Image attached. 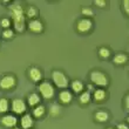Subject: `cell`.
Instances as JSON below:
<instances>
[{
  "instance_id": "34",
  "label": "cell",
  "mask_w": 129,
  "mask_h": 129,
  "mask_svg": "<svg viewBox=\"0 0 129 129\" xmlns=\"http://www.w3.org/2000/svg\"><path fill=\"white\" fill-rule=\"evenodd\" d=\"M1 33H3V32H1V27H0V35H1Z\"/></svg>"
},
{
  "instance_id": "31",
  "label": "cell",
  "mask_w": 129,
  "mask_h": 129,
  "mask_svg": "<svg viewBox=\"0 0 129 129\" xmlns=\"http://www.w3.org/2000/svg\"><path fill=\"white\" fill-rule=\"evenodd\" d=\"M127 124H128V126H129V115L127 116Z\"/></svg>"
},
{
  "instance_id": "21",
  "label": "cell",
  "mask_w": 129,
  "mask_h": 129,
  "mask_svg": "<svg viewBox=\"0 0 129 129\" xmlns=\"http://www.w3.org/2000/svg\"><path fill=\"white\" fill-rule=\"evenodd\" d=\"M11 108V105H10V101L7 100L6 98H1L0 99V114H8V110Z\"/></svg>"
},
{
  "instance_id": "1",
  "label": "cell",
  "mask_w": 129,
  "mask_h": 129,
  "mask_svg": "<svg viewBox=\"0 0 129 129\" xmlns=\"http://www.w3.org/2000/svg\"><path fill=\"white\" fill-rule=\"evenodd\" d=\"M8 12L11 15V20L13 24L14 31L18 33H22L26 28V15L25 10L20 4H11L8 6Z\"/></svg>"
},
{
  "instance_id": "32",
  "label": "cell",
  "mask_w": 129,
  "mask_h": 129,
  "mask_svg": "<svg viewBox=\"0 0 129 129\" xmlns=\"http://www.w3.org/2000/svg\"><path fill=\"white\" fill-rule=\"evenodd\" d=\"M107 129H116V128H112V127H109V128H107Z\"/></svg>"
},
{
  "instance_id": "6",
  "label": "cell",
  "mask_w": 129,
  "mask_h": 129,
  "mask_svg": "<svg viewBox=\"0 0 129 129\" xmlns=\"http://www.w3.org/2000/svg\"><path fill=\"white\" fill-rule=\"evenodd\" d=\"M17 85V79L12 74H6L0 78V89L3 90H11Z\"/></svg>"
},
{
  "instance_id": "2",
  "label": "cell",
  "mask_w": 129,
  "mask_h": 129,
  "mask_svg": "<svg viewBox=\"0 0 129 129\" xmlns=\"http://www.w3.org/2000/svg\"><path fill=\"white\" fill-rule=\"evenodd\" d=\"M38 90L40 96L45 100H52L55 96V86L48 80H44L38 83Z\"/></svg>"
},
{
  "instance_id": "23",
  "label": "cell",
  "mask_w": 129,
  "mask_h": 129,
  "mask_svg": "<svg viewBox=\"0 0 129 129\" xmlns=\"http://www.w3.org/2000/svg\"><path fill=\"white\" fill-rule=\"evenodd\" d=\"M81 13L83 15V18H89L90 19V17H94V11H93L92 7H89V6L83 7L81 10Z\"/></svg>"
},
{
  "instance_id": "28",
  "label": "cell",
  "mask_w": 129,
  "mask_h": 129,
  "mask_svg": "<svg viewBox=\"0 0 129 129\" xmlns=\"http://www.w3.org/2000/svg\"><path fill=\"white\" fill-rule=\"evenodd\" d=\"M122 8L124 11V13L129 17V0H123L122 1Z\"/></svg>"
},
{
  "instance_id": "12",
  "label": "cell",
  "mask_w": 129,
  "mask_h": 129,
  "mask_svg": "<svg viewBox=\"0 0 129 129\" xmlns=\"http://www.w3.org/2000/svg\"><path fill=\"white\" fill-rule=\"evenodd\" d=\"M59 101L62 105H69L73 101V93L68 89H62L59 93Z\"/></svg>"
},
{
  "instance_id": "8",
  "label": "cell",
  "mask_w": 129,
  "mask_h": 129,
  "mask_svg": "<svg viewBox=\"0 0 129 129\" xmlns=\"http://www.w3.org/2000/svg\"><path fill=\"white\" fill-rule=\"evenodd\" d=\"M0 124L5 128H15L18 124V117L13 114H5L0 117Z\"/></svg>"
},
{
  "instance_id": "29",
  "label": "cell",
  "mask_w": 129,
  "mask_h": 129,
  "mask_svg": "<svg viewBox=\"0 0 129 129\" xmlns=\"http://www.w3.org/2000/svg\"><path fill=\"white\" fill-rule=\"evenodd\" d=\"M124 108L129 113V93L126 95V98H124Z\"/></svg>"
},
{
  "instance_id": "17",
  "label": "cell",
  "mask_w": 129,
  "mask_h": 129,
  "mask_svg": "<svg viewBox=\"0 0 129 129\" xmlns=\"http://www.w3.org/2000/svg\"><path fill=\"white\" fill-rule=\"evenodd\" d=\"M71 88H72V93H74V94H81L83 92V88H85V85L82 83V81L80 80H74V81H72L71 85Z\"/></svg>"
},
{
  "instance_id": "10",
  "label": "cell",
  "mask_w": 129,
  "mask_h": 129,
  "mask_svg": "<svg viewBox=\"0 0 129 129\" xmlns=\"http://www.w3.org/2000/svg\"><path fill=\"white\" fill-rule=\"evenodd\" d=\"M28 31L35 34H40L44 31V24L40 19H33V20H28L27 24Z\"/></svg>"
},
{
  "instance_id": "15",
  "label": "cell",
  "mask_w": 129,
  "mask_h": 129,
  "mask_svg": "<svg viewBox=\"0 0 129 129\" xmlns=\"http://www.w3.org/2000/svg\"><path fill=\"white\" fill-rule=\"evenodd\" d=\"M93 99L95 102H103L107 99V92L105 88H96L93 92Z\"/></svg>"
},
{
  "instance_id": "14",
  "label": "cell",
  "mask_w": 129,
  "mask_h": 129,
  "mask_svg": "<svg viewBox=\"0 0 129 129\" xmlns=\"http://www.w3.org/2000/svg\"><path fill=\"white\" fill-rule=\"evenodd\" d=\"M40 102H41V96L39 93H31V94L28 95L27 105L29 106V107L34 108V107H37V106L40 105Z\"/></svg>"
},
{
  "instance_id": "27",
  "label": "cell",
  "mask_w": 129,
  "mask_h": 129,
  "mask_svg": "<svg viewBox=\"0 0 129 129\" xmlns=\"http://www.w3.org/2000/svg\"><path fill=\"white\" fill-rule=\"evenodd\" d=\"M94 5L99 8H105L107 6V1L106 0H94Z\"/></svg>"
},
{
  "instance_id": "9",
  "label": "cell",
  "mask_w": 129,
  "mask_h": 129,
  "mask_svg": "<svg viewBox=\"0 0 129 129\" xmlns=\"http://www.w3.org/2000/svg\"><path fill=\"white\" fill-rule=\"evenodd\" d=\"M27 75L29 80L34 83H40L42 81V72L39 67L37 66H32L27 69Z\"/></svg>"
},
{
  "instance_id": "4",
  "label": "cell",
  "mask_w": 129,
  "mask_h": 129,
  "mask_svg": "<svg viewBox=\"0 0 129 129\" xmlns=\"http://www.w3.org/2000/svg\"><path fill=\"white\" fill-rule=\"evenodd\" d=\"M52 82L53 85L59 89H67L69 87V79L63 72L59 71V69H54L52 72Z\"/></svg>"
},
{
  "instance_id": "25",
  "label": "cell",
  "mask_w": 129,
  "mask_h": 129,
  "mask_svg": "<svg viewBox=\"0 0 129 129\" xmlns=\"http://www.w3.org/2000/svg\"><path fill=\"white\" fill-rule=\"evenodd\" d=\"M1 37L4 38V39H12V38L14 37V31L12 29V28H8V29H4L3 33H1Z\"/></svg>"
},
{
  "instance_id": "18",
  "label": "cell",
  "mask_w": 129,
  "mask_h": 129,
  "mask_svg": "<svg viewBox=\"0 0 129 129\" xmlns=\"http://www.w3.org/2000/svg\"><path fill=\"white\" fill-rule=\"evenodd\" d=\"M94 119H95V121L99 123H106L109 120V114H108V112H106V110H98V112L94 114Z\"/></svg>"
},
{
  "instance_id": "26",
  "label": "cell",
  "mask_w": 129,
  "mask_h": 129,
  "mask_svg": "<svg viewBox=\"0 0 129 129\" xmlns=\"http://www.w3.org/2000/svg\"><path fill=\"white\" fill-rule=\"evenodd\" d=\"M60 113V107L58 105H52V107L49 108V114L51 116H58Z\"/></svg>"
},
{
  "instance_id": "3",
  "label": "cell",
  "mask_w": 129,
  "mask_h": 129,
  "mask_svg": "<svg viewBox=\"0 0 129 129\" xmlns=\"http://www.w3.org/2000/svg\"><path fill=\"white\" fill-rule=\"evenodd\" d=\"M89 79H90V83L94 86H96L98 88H106L107 86L109 85V79L107 76L105 72L102 71H92L90 72V75H89Z\"/></svg>"
},
{
  "instance_id": "13",
  "label": "cell",
  "mask_w": 129,
  "mask_h": 129,
  "mask_svg": "<svg viewBox=\"0 0 129 129\" xmlns=\"http://www.w3.org/2000/svg\"><path fill=\"white\" fill-rule=\"evenodd\" d=\"M129 60V56L126 53H116L114 56H113V62L116 64V66H123L126 64Z\"/></svg>"
},
{
  "instance_id": "22",
  "label": "cell",
  "mask_w": 129,
  "mask_h": 129,
  "mask_svg": "<svg viewBox=\"0 0 129 129\" xmlns=\"http://www.w3.org/2000/svg\"><path fill=\"white\" fill-rule=\"evenodd\" d=\"M98 54L100 59H108V58H110L112 52H110V49L108 47H100L98 51Z\"/></svg>"
},
{
  "instance_id": "24",
  "label": "cell",
  "mask_w": 129,
  "mask_h": 129,
  "mask_svg": "<svg viewBox=\"0 0 129 129\" xmlns=\"http://www.w3.org/2000/svg\"><path fill=\"white\" fill-rule=\"evenodd\" d=\"M12 20H11V18H3L1 20H0V27H3L4 29H8L11 28L12 26Z\"/></svg>"
},
{
  "instance_id": "11",
  "label": "cell",
  "mask_w": 129,
  "mask_h": 129,
  "mask_svg": "<svg viewBox=\"0 0 129 129\" xmlns=\"http://www.w3.org/2000/svg\"><path fill=\"white\" fill-rule=\"evenodd\" d=\"M34 126V117L31 114H24L20 117V127L21 129H32V127Z\"/></svg>"
},
{
  "instance_id": "7",
  "label": "cell",
  "mask_w": 129,
  "mask_h": 129,
  "mask_svg": "<svg viewBox=\"0 0 129 129\" xmlns=\"http://www.w3.org/2000/svg\"><path fill=\"white\" fill-rule=\"evenodd\" d=\"M11 110L15 115H24L27 110V105L22 99H14L11 103Z\"/></svg>"
},
{
  "instance_id": "5",
  "label": "cell",
  "mask_w": 129,
  "mask_h": 129,
  "mask_svg": "<svg viewBox=\"0 0 129 129\" xmlns=\"http://www.w3.org/2000/svg\"><path fill=\"white\" fill-rule=\"evenodd\" d=\"M93 25H94V22H93L92 19H89V18H81V19H79L76 21V31L81 34L89 33L92 31Z\"/></svg>"
},
{
  "instance_id": "16",
  "label": "cell",
  "mask_w": 129,
  "mask_h": 129,
  "mask_svg": "<svg viewBox=\"0 0 129 129\" xmlns=\"http://www.w3.org/2000/svg\"><path fill=\"white\" fill-rule=\"evenodd\" d=\"M25 15H26V18H28L29 20L38 19V15H39V10H38L34 5H29V6L25 10Z\"/></svg>"
},
{
  "instance_id": "30",
  "label": "cell",
  "mask_w": 129,
  "mask_h": 129,
  "mask_svg": "<svg viewBox=\"0 0 129 129\" xmlns=\"http://www.w3.org/2000/svg\"><path fill=\"white\" fill-rule=\"evenodd\" d=\"M116 129H129V126L127 123H119L116 126Z\"/></svg>"
},
{
  "instance_id": "33",
  "label": "cell",
  "mask_w": 129,
  "mask_h": 129,
  "mask_svg": "<svg viewBox=\"0 0 129 129\" xmlns=\"http://www.w3.org/2000/svg\"><path fill=\"white\" fill-rule=\"evenodd\" d=\"M12 129H21V128H18V127H15V128H12Z\"/></svg>"
},
{
  "instance_id": "20",
  "label": "cell",
  "mask_w": 129,
  "mask_h": 129,
  "mask_svg": "<svg viewBox=\"0 0 129 129\" xmlns=\"http://www.w3.org/2000/svg\"><path fill=\"white\" fill-rule=\"evenodd\" d=\"M45 113H46V107H45L44 105H39L33 108V110H32V116H33L34 119H41V117L45 115Z\"/></svg>"
},
{
  "instance_id": "19",
  "label": "cell",
  "mask_w": 129,
  "mask_h": 129,
  "mask_svg": "<svg viewBox=\"0 0 129 129\" xmlns=\"http://www.w3.org/2000/svg\"><path fill=\"white\" fill-rule=\"evenodd\" d=\"M90 101H92V93L88 92V90H83V92L79 95V102H80V105L86 106V105H88Z\"/></svg>"
}]
</instances>
